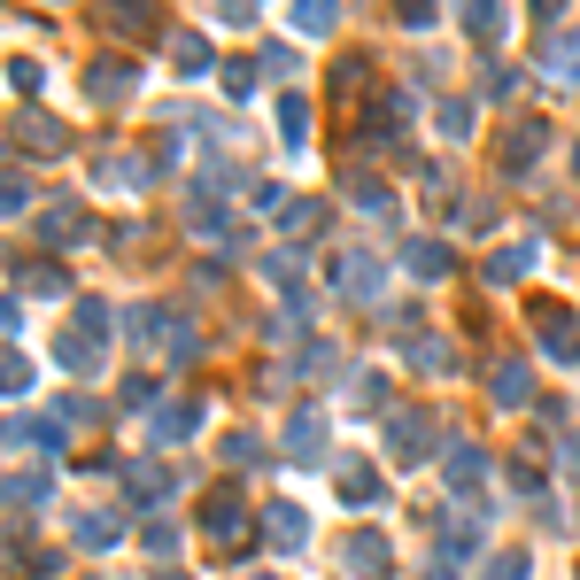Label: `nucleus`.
<instances>
[{
    "instance_id": "nucleus-5",
    "label": "nucleus",
    "mask_w": 580,
    "mask_h": 580,
    "mask_svg": "<svg viewBox=\"0 0 580 580\" xmlns=\"http://www.w3.org/2000/svg\"><path fill=\"white\" fill-rule=\"evenodd\" d=\"M527 395H534V387H527V364H503V372H495V403H503V411H519Z\"/></svg>"
},
{
    "instance_id": "nucleus-10",
    "label": "nucleus",
    "mask_w": 580,
    "mask_h": 580,
    "mask_svg": "<svg viewBox=\"0 0 580 580\" xmlns=\"http://www.w3.org/2000/svg\"><path fill=\"white\" fill-rule=\"evenodd\" d=\"M325 441V426H317V411H294V456H309Z\"/></svg>"
},
{
    "instance_id": "nucleus-16",
    "label": "nucleus",
    "mask_w": 580,
    "mask_h": 580,
    "mask_svg": "<svg viewBox=\"0 0 580 580\" xmlns=\"http://www.w3.org/2000/svg\"><path fill=\"white\" fill-rule=\"evenodd\" d=\"M8 495H16V503H47V472H31V480H16Z\"/></svg>"
},
{
    "instance_id": "nucleus-9",
    "label": "nucleus",
    "mask_w": 580,
    "mask_h": 580,
    "mask_svg": "<svg viewBox=\"0 0 580 580\" xmlns=\"http://www.w3.org/2000/svg\"><path fill=\"white\" fill-rule=\"evenodd\" d=\"M272 542H302V511H294V503H272Z\"/></svg>"
},
{
    "instance_id": "nucleus-14",
    "label": "nucleus",
    "mask_w": 580,
    "mask_h": 580,
    "mask_svg": "<svg viewBox=\"0 0 580 580\" xmlns=\"http://www.w3.org/2000/svg\"><path fill=\"white\" fill-rule=\"evenodd\" d=\"M109 534H117V519H101V511L78 519V542H109Z\"/></svg>"
},
{
    "instance_id": "nucleus-13",
    "label": "nucleus",
    "mask_w": 580,
    "mask_h": 580,
    "mask_svg": "<svg viewBox=\"0 0 580 580\" xmlns=\"http://www.w3.org/2000/svg\"><path fill=\"white\" fill-rule=\"evenodd\" d=\"M449 480L472 488V480H480V449H456V456H449Z\"/></svg>"
},
{
    "instance_id": "nucleus-12",
    "label": "nucleus",
    "mask_w": 580,
    "mask_h": 580,
    "mask_svg": "<svg viewBox=\"0 0 580 580\" xmlns=\"http://www.w3.org/2000/svg\"><path fill=\"white\" fill-rule=\"evenodd\" d=\"M170 55H178L186 70H209V39H186V31H178V39H170Z\"/></svg>"
},
{
    "instance_id": "nucleus-11",
    "label": "nucleus",
    "mask_w": 580,
    "mask_h": 580,
    "mask_svg": "<svg viewBox=\"0 0 580 580\" xmlns=\"http://www.w3.org/2000/svg\"><path fill=\"white\" fill-rule=\"evenodd\" d=\"M23 147H39V155H55V147H62V132H55L47 117H23Z\"/></svg>"
},
{
    "instance_id": "nucleus-19",
    "label": "nucleus",
    "mask_w": 580,
    "mask_h": 580,
    "mask_svg": "<svg viewBox=\"0 0 580 580\" xmlns=\"http://www.w3.org/2000/svg\"><path fill=\"white\" fill-rule=\"evenodd\" d=\"M488 580H527V558H495V566H488Z\"/></svg>"
},
{
    "instance_id": "nucleus-2",
    "label": "nucleus",
    "mask_w": 580,
    "mask_h": 580,
    "mask_svg": "<svg viewBox=\"0 0 580 580\" xmlns=\"http://www.w3.org/2000/svg\"><path fill=\"white\" fill-rule=\"evenodd\" d=\"M341 558H348V573H364V580H387V573H395L380 534H348V550H341Z\"/></svg>"
},
{
    "instance_id": "nucleus-15",
    "label": "nucleus",
    "mask_w": 580,
    "mask_h": 580,
    "mask_svg": "<svg viewBox=\"0 0 580 580\" xmlns=\"http://www.w3.org/2000/svg\"><path fill=\"white\" fill-rule=\"evenodd\" d=\"M23 387H31V372H23L16 356H0V395H23Z\"/></svg>"
},
{
    "instance_id": "nucleus-18",
    "label": "nucleus",
    "mask_w": 580,
    "mask_h": 580,
    "mask_svg": "<svg viewBox=\"0 0 580 580\" xmlns=\"http://www.w3.org/2000/svg\"><path fill=\"white\" fill-rule=\"evenodd\" d=\"M411 264H419V272L434 279V272H449V248H411Z\"/></svg>"
},
{
    "instance_id": "nucleus-1",
    "label": "nucleus",
    "mask_w": 580,
    "mask_h": 580,
    "mask_svg": "<svg viewBox=\"0 0 580 580\" xmlns=\"http://www.w3.org/2000/svg\"><path fill=\"white\" fill-rule=\"evenodd\" d=\"M534 325H542V341H550V356H566V364H573V356H580V333H573V317H566L558 302H542V309H534Z\"/></svg>"
},
{
    "instance_id": "nucleus-17",
    "label": "nucleus",
    "mask_w": 580,
    "mask_h": 580,
    "mask_svg": "<svg viewBox=\"0 0 580 580\" xmlns=\"http://www.w3.org/2000/svg\"><path fill=\"white\" fill-rule=\"evenodd\" d=\"M23 201H31V186H23V178H0V217H8V209H23Z\"/></svg>"
},
{
    "instance_id": "nucleus-8",
    "label": "nucleus",
    "mask_w": 580,
    "mask_h": 580,
    "mask_svg": "<svg viewBox=\"0 0 580 580\" xmlns=\"http://www.w3.org/2000/svg\"><path fill=\"white\" fill-rule=\"evenodd\" d=\"M419 449H426V419L403 411V419H395V456H419Z\"/></svg>"
},
{
    "instance_id": "nucleus-7",
    "label": "nucleus",
    "mask_w": 580,
    "mask_h": 580,
    "mask_svg": "<svg viewBox=\"0 0 580 580\" xmlns=\"http://www.w3.org/2000/svg\"><path fill=\"white\" fill-rule=\"evenodd\" d=\"M201 527H209V534H240V503H233V495H209Z\"/></svg>"
},
{
    "instance_id": "nucleus-3",
    "label": "nucleus",
    "mask_w": 580,
    "mask_h": 580,
    "mask_svg": "<svg viewBox=\"0 0 580 580\" xmlns=\"http://www.w3.org/2000/svg\"><path fill=\"white\" fill-rule=\"evenodd\" d=\"M542 132H550V125H519V132H511V147H503V170H527V163L542 155Z\"/></svg>"
},
{
    "instance_id": "nucleus-4",
    "label": "nucleus",
    "mask_w": 580,
    "mask_h": 580,
    "mask_svg": "<svg viewBox=\"0 0 580 580\" xmlns=\"http://www.w3.org/2000/svg\"><path fill=\"white\" fill-rule=\"evenodd\" d=\"M372 287H380V264H372L364 248H356V256H341V294H372Z\"/></svg>"
},
{
    "instance_id": "nucleus-6",
    "label": "nucleus",
    "mask_w": 580,
    "mask_h": 580,
    "mask_svg": "<svg viewBox=\"0 0 580 580\" xmlns=\"http://www.w3.org/2000/svg\"><path fill=\"white\" fill-rule=\"evenodd\" d=\"M341 495H348V503H372V495H380L372 464H341Z\"/></svg>"
}]
</instances>
